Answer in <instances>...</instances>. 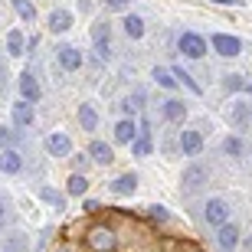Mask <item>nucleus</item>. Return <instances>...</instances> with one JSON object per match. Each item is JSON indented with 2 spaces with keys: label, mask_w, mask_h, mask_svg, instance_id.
<instances>
[{
  "label": "nucleus",
  "mask_w": 252,
  "mask_h": 252,
  "mask_svg": "<svg viewBox=\"0 0 252 252\" xmlns=\"http://www.w3.org/2000/svg\"><path fill=\"white\" fill-rule=\"evenodd\" d=\"M85 243L92 246L95 252H112L115 246H118V236H115V229H108V226H92L89 236H85Z\"/></svg>",
  "instance_id": "1"
},
{
  "label": "nucleus",
  "mask_w": 252,
  "mask_h": 252,
  "mask_svg": "<svg viewBox=\"0 0 252 252\" xmlns=\"http://www.w3.org/2000/svg\"><path fill=\"white\" fill-rule=\"evenodd\" d=\"M177 49H180L187 59H203V56H206V39L200 36V33H180Z\"/></svg>",
  "instance_id": "2"
},
{
  "label": "nucleus",
  "mask_w": 252,
  "mask_h": 252,
  "mask_svg": "<svg viewBox=\"0 0 252 252\" xmlns=\"http://www.w3.org/2000/svg\"><path fill=\"white\" fill-rule=\"evenodd\" d=\"M203 216H206V223H210V226L220 229L223 223H229V203H226L223 196H213V200H206Z\"/></svg>",
  "instance_id": "3"
},
{
  "label": "nucleus",
  "mask_w": 252,
  "mask_h": 252,
  "mask_svg": "<svg viewBox=\"0 0 252 252\" xmlns=\"http://www.w3.org/2000/svg\"><path fill=\"white\" fill-rule=\"evenodd\" d=\"M210 43H213V49H216L223 59L239 56V49H243V43H239L236 36H229V33H213V36H210Z\"/></svg>",
  "instance_id": "4"
},
{
  "label": "nucleus",
  "mask_w": 252,
  "mask_h": 252,
  "mask_svg": "<svg viewBox=\"0 0 252 252\" xmlns=\"http://www.w3.org/2000/svg\"><path fill=\"white\" fill-rule=\"evenodd\" d=\"M108 36H112V30L105 20H98L92 27V43H95V56L98 59H108Z\"/></svg>",
  "instance_id": "5"
},
{
  "label": "nucleus",
  "mask_w": 252,
  "mask_h": 252,
  "mask_svg": "<svg viewBox=\"0 0 252 252\" xmlns=\"http://www.w3.org/2000/svg\"><path fill=\"white\" fill-rule=\"evenodd\" d=\"M216 243H220L223 252H233L236 246H239V226L236 223H223L220 229H216Z\"/></svg>",
  "instance_id": "6"
},
{
  "label": "nucleus",
  "mask_w": 252,
  "mask_h": 252,
  "mask_svg": "<svg viewBox=\"0 0 252 252\" xmlns=\"http://www.w3.org/2000/svg\"><path fill=\"white\" fill-rule=\"evenodd\" d=\"M180 184H184L187 190L203 187V184H206V167H203V164H190V167L184 170V177H180Z\"/></svg>",
  "instance_id": "7"
},
{
  "label": "nucleus",
  "mask_w": 252,
  "mask_h": 252,
  "mask_svg": "<svg viewBox=\"0 0 252 252\" xmlns=\"http://www.w3.org/2000/svg\"><path fill=\"white\" fill-rule=\"evenodd\" d=\"M180 151H184L187 158H196V154L203 151V134H200V131H184V134H180Z\"/></svg>",
  "instance_id": "8"
},
{
  "label": "nucleus",
  "mask_w": 252,
  "mask_h": 252,
  "mask_svg": "<svg viewBox=\"0 0 252 252\" xmlns=\"http://www.w3.org/2000/svg\"><path fill=\"white\" fill-rule=\"evenodd\" d=\"M89 160H95V164H112L115 160V151H112V144H105V141H92L89 144Z\"/></svg>",
  "instance_id": "9"
},
{
  "label": "nucleus",
  "mask_w": 252,
  "mask_h": 252,
  "mask_svg": "<svg viewBox=\"0 0 252 252\" xmlns=\"http://www.w3.org/2000/svg\"><path fill=\"white\" fill-rule=\"evenodd\" d=\"M46 151L53 154V158H69V154H72V141L65 138V134H49Z\"/></svg>",
  "instance_id": "10"
},
{
  "label": "nucleus",
  "mask_w": 252,
  "mask_h": 252,
  "mask_svg": "<svg viewBox=\"0 0 252 252\" xmlns=\"http://www.w3.org/2000/svg\"><path fill=\"white\" fill-rule=\"evenodd\" d=\"M59 65H63L65 72H75V69H82V53L75 46H63L59 49Z\"/></svg>",
  "instance_id": "11"
},
{
  "label": "nucleus",
  "mask_w": 252,
  "mask_h": 252,
  "mask_svg": "<svg viewBox=\"0 0 252 252\" xmlns=\"http://www.w3.org/2000/svg\"><path fill=\"white\" fill-rule=\"evenodd\" d=\"M134 138H138V125H134V118H122V122L115 125V141H118V144H131Z\"/></svg>",
  "instance_id": "12"
},
{
  "label": "nucleus",
  "mask_w": 252,
  "mask_h": 252,
  "mask_svg": "<svg viewBox=\"0 0 252 252\" xmlns=\"http://www.w3.org/2000/svg\"><path fill=\"white\" fill-rule=\"evenodd\" d=\"M134 190H138V174H122V177L112 180V193L118 196H131Z\"/></svg>",
  "instance_id": "13"
},
{
  "label": "nucleus",
  "mask_w": 252,
  "mask_h": 252,
  "mask_svg": "<svg viewBox=\"0 0 252 252\" xmlns=\"http://www.w3.org/2000/svg\"><path fill=\"white\" fill-rule=\"evenodd\" d=\"M20 95L27 98V102H39V95H43V89H39V82L33 79L30 72L20 75Z\"/></svg>",
  "instance_id": "14"
},
{
  "label": "nucleus",
  "mask_w": 252,
  "mask_h": 252,
  "mask_svg": "<svg viewBox=\"0 0 252 252\" xmlns=\"http://www.w3.org/2000/svg\"><path fill=\"white\" fill-rule=\"evenodd\" d=\"M20 167H23V158H20L13 148L0 151V170H3V174H20Z\"/></svg>",
  "instance_id": "15"
},
{
  "label": "nucleus",
  "mask_w": 252,
  "mask_h": 252,
  "mask_svg": "<svg viewBox=\"0 0 252 252\" xmlns=\"http://www.w3.org/2000/svg\"><path fill=\"white\" fill-rule=\"evenodd\" d=\"M160 112H164L167 122H184L187 118V105L180 102V98H167V102L160 105Z\"/></svg>",
  "instance_id": "16"
},
{
  "label": "nucleus",
  "mask_w": 252,
  "mask_h": 252,
  "mask_svg": "<svg viewBox=\"0 0 252 252\" xmlns=\"http://www.w3.org/2000/svg\"><path fill=\"white\" fill-rule=\"evenodd\" d=\"M13 125L17 128H27V125H33V102H23L20 105H13Z\"/></svg>",
  "instance_id": "17"
},
{
  "label": "nucleus",
  "mask_w": 252,
  "mask_h": 252,
  "mask_svg": "<svg viewBox=\"0 0 252 252\" xmlns=\"http://www.w3.org/2000/svg\"><path fill=\"white\" fill-rule=\"evenodd\" d=\"M69 27H72V13L69 10H53L49 13V30L53 33H65Z\"/></svg>",
  "instance_id": "18"
},
{
  "label": "nucleus",
  "mask_w": 252,
  "mask_h": 252,
  "mask_svg": "<svg viewBox=\"0 0 252 252\" xmlns=\"http://www.w3.org/2000/svg\"><path fill=\"white\" fill-rule=\"evenodd\" d=\"M79 125H82V131L98 128V112H95L92 105H79Z\"/></svg>",
  "instance_id": "19"
},
{
  "label": "nucleus",
  "mask_w": 252,
  "mask_h": 252,
  "mask_svg": "<svg viewBox=\"0 0 252 252\" xmlns=\"http://www.w3.org/2000/svg\"><path fill=\"white\" fill-rule=\"evenodd\" d=\"M170 72H174V79H177V85H187V89H190L193 95H203V89H200V85L193 82V75H190L187 69H184V65H174Z\"/></svg>",
  "instance_id": "20"
},
{
  "label": "nucleus",
  "mask_w": 252,
  "mask_h": 252,
  "mask_svg": "<svg viewBox=\"0 0 252 252\" xmlns=\"http://www.w3.org/2000/svg\"><path fill=\"white\" fill-rule=\"evenodd\" d=\"M131 154L134 158H148L151 154V134L148 131H138V138L131 141Z\"/></svg>",
  "instance_id": "21"
},
{
  "label": "nucleus",
  "mask_w": 252,
  "mask_h": 252,
  "mask_svg": "<svg viewBox=\"0 0 252 252\" xmlns=\"http://www.w3.org/2000/svg\"><path fill=\"white\" fill-rule=\"evenodd\" d=\"M122 27H125V33H128L131 39H141V36H144V20L134 17V13H128V17H125Z\"/></svg>",
  "instance_id": "22"
},
{
  "label": "nucleus",
  "mask_w": 252,
  "mask_h": 252,
  "mask_svg": "<svg viewBox=\"0 0 252 252\" xmlns=\"http://www.w3.org/2000/svg\"><path fill=\"white\" fill-rule=\"evenodd\" d=\"M7 49H10V56H23V33L20 30L7 33Z\"/></svg>",
  "instance_id": "23"
},
{
  "label": "nucleus",
  "mask_w": 252,
  "mask_h": 252,
  "mask_svg": "<svg viewBox=\"0 0 252 252\" xmlns=\"http://www.w3.org/2000/svg\"><path fill=\"white\" fill-rule=\"evenodd\" d=\"M154 82L160 85V89H177V79H174V72H170V69H154Z\"/></svg>",
  "instance_id": "24"
},
{
  "label": "nucleus",
  "mask_w": 252,
  "mask_h": 252,
  "mask_svg": "<svg viewBox=\"0 0 252 252\" xmlns=\"http://www.w3.org/2000/svg\"><path fill=\"white\" fill-rule=\"evenodd\" d=\"M65 190H69V196H82L85 190H89V180H85L82 174H72V177H69V187H65Z\"/></svg>",
  "instance_id": "25"
},
{
  "label": "nucleus",
  "mask_w": 252,
  "mask_h": 252,
  "mask_svg": "<svg viewBox=\"0 0 252 252\" xmlns=\"http://www.w3.org/2000/svg\"><path fill=\"white\" fill-rule=\"evenodd\" d=\"M243 148H246V144H243V138H236V134L223 141V151L229 154V158H243Z\"/></svg>",
  "instance_id": "26"
},
{
  "label": "nucleus",
  "mask_w": 252,
  "mask_h": 252,
  "mask_svg": "<svg viewBox=\"0 0 252 252\" xmlns=\"http://www.w3.org/2000/svg\"><path fill=\"white\" fill-rule=\"evenodd\" d=\"M13 10H17V13L27 20V23L36 17V10H33V3H30V0H13Z\"/></svg>",
  "instance_id": "27"
},
{
  "label": "nucleus",
  "mask_w": 252,
  "mask_h": 252,
  "mask_svg": "<svg viewBox=\"0 0 252 252\" xmlns=\"http://www.w3.org/2000/svg\"><path fill=\"white\" fill-rule=\"evenodd\" d=\"M246 118H249V108H246L243 102H236L233 108H229V122H233V125H243Z\"/></svg>",
  "instance_id": "28"
},
{
  "label": "nucleus",
  "mask_w": 252,
  "mask_h": 252,
  "mask_svg": "<svg viewBox=\"0 0 252 252\" xmlns=\"http://www.w3.org/2000/svg\"><path fill=\"white\" fill-rule=\"evenodd\" d=\"M141 102H144V95H141V92H134V95L128 98V102H125V112H128V115H134V112L141 108Z\"/></svg>",
  "instance_id": "29"
},
{
  "label": "nucleus",
  "mask_w": 252,
  "mask_h": 252,
  "mask_svg": "<svg viewBox=\"0 0 252 252\" xmlns=\"http://www.w3.org/2000/svg\"><path fill=\"white\" fill-rule=\"evenodd\" d=\"M148 216H151V220H158V223H164V220H170V213L164 210V206H148Z\"/></svg>",
  "instance_id": "30"
},
{
  "label": "nucleus",
  "mask_w": 252,
  "mask_h": 252,
  "mask_svg": "<svg viewBox=\"0 0 252 252\" xmlns=\"http://www.w3.org/2000/svg\"><path fill=\"white\" fill-rule=\"evenodd\" d=\"M43 196H46L49 203H56V206H63V196H59V193H53V190H43Z\"/></svg>",
  "instance_id": "31"
},
{
  "label": "nucleus",
  "mask_w": 252,
  "mask_h": 252,
  "mask_svg": "<svg viewBox=\"0 0 252 252\" xmlns=\"http://www.w3.org/2000/svg\"><path fill=\"white\" fill-rule=\"evenodd\" d=\"M105 3H108V7H112V10H125V7H128V3H131V0H105Z\"/></svg>",
  "instance_id": "32"
},
{
  "label": "nucleus",
  "mask_w": 252,
  "mask_h": 252,
  "mask_svg": "<svg viewBox=\"0 0 252 252\" xmlns=\"http://www.w3.org/2000/svg\"><path fill=\"white\" fill-rule=\"evenodd\" d=\"M226 85H229V89H243V82H239V75H226Z\"/></svg>",
  "instance_id": "33"
},
{
  "label": "nucleus",
  "mask_w": 252,
  "mask_h": 252,
  "mask_svg": "<svg viewBox=\"0 0 252 252\" xmlns=\"http://www.w3.org/2000/svg\"><path fill=\"white\" fill-rule=\"evenodd\" d=\"M10 141H13V134H10L7 128H0V148H3V144H10Z\"/></svg>",
  "instance_id": "34"
},
{
  "label": "nucleus",
  "mask_w": 252,
  "mask_h": 252,
  "mask_svg": "<svg viewBox=\"0 0 252 252\" xmlns=\"http://www.w3.org/2000/svg\"><path fill=\"white\" fill-rule=\"evenodd\" d=\"M177 252H203V249H200V246H193V243H180Z\"/></svg>",
  "instance_id": "35"
},
{
  "label": "nucleus",
  "mask_w": 252,
  "mask_h": 252,
  "mask_svg": "<svg viewBox=\"0 0 252 252\" xmlns=\"http://www.w3.org/2000/svg\"><path fill=\"white\" fill-rule=\"evenodd\" d=\"M0 216H3V203H0Z\"/></svg>",
  "instance_id": "36"
},
{
  "label": "nucleus",
  "mask_w": 252,
  "mask_h": 252,
  "mask_svg": "<svg viewBox=\"0 0 252 252\" xmlns=\"http://www.w3.org/2000/svg\"><path fill=\"white\" fill-rule=\"evenodd\" d=\"M0 75H3V65H0Z\"/></svg>",
  "instance_id": "37"
}]
</instances>
